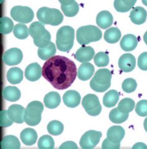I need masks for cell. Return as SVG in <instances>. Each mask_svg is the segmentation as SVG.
<instances>
[{"mask_svg":"<svg viewBox=\"0 0 147 149\" xmlns=\"http://www.w3.org/2000/svg\"><path fill=\"white\" fill-rule=\"evenodd\" d=\"M75 63L63 56H54L44 63L42 76L58 90H65L71 86L77 76Z\"/></svg>","mask_w":147,"mask_h":149,"instance_id":"6da1fadb","label":"cell"},{"mask_svg":"<svg viewBox=\"0 0 147 149\" xmlns=\"http://www.w3.org/2000/svg\"><path fill=\"white\" fill-rule=\"evenodd\" d=\"M29 33L34 39L35 45L38 48L46 47L50 43L51 35L41 22H34L29 27Z\"/></svg>","mask_w":147,"mask_h":149,"instance_id":"7a4b0ae2","label":"cell"},{"mask_svg":"<svg viewBox=\"0 0 147 149\" xmlns=\"http://www.w3.org/2000/svg\"><path fill=\"white\" fill-rule=\"evenodd\" d=\"M75 39V30L70 26H63L57 33L56 44L58 50L69 52L73 48Z\"/></svg>","mask_w":147,"mask_h":149,"instance_id":"3957f363","label":"cell"},{"mask_svg":"<svg viewBox=\"0 0 147 149\" xmlns=\"http://www.w3.org/2000/svg\"><path fill=\"white\" fill-rule=\"evenodd\" d=\"M102 38L101 30L94 26H85L80 27L76 32L77 41L82 45L99 41Z\"/></svg>","mask_w":147,"mask_h":149,"instance_id":"277c9868","label":"cell"},{"mask_svg":"<svg viewBox=\"0 0 147 149\" xmlns=\"http://www.w3.org/2000/svg\"><path fill=\"white\" fill-rule=\"evenodd\" d=\"M112 74L107 69H100L96 72L90 81V87L97 92H104L111 84Z\"/></svg>","mask_w":147,"mask_h":149,"instance_id":"5b68a950","label":"cell"},{"mask_svg":"<svg viewBox=\"0 0 147 149\" xmlns=\"http://www.w3.org/2000/svg\"><path fill=\"white\" fill-rule=\"evenodd\" d=\"M37 17L43 24L57 26L60 25L63 20V16L59 10L55 8L42 7L38 10Z\"/></svg>","mask_w":147,"mask_h":149,"instance_id":"8992f818","label":"cell"},{"mask_svg":"<svg viewBox=\"0 0 147 149\" xmlns=\"http://www.w3.org/2000/svg\"><path fill=\"white\" fill-rule=\"evenodd\" d=\"M43 110V105L41 102L33 101L29 103L24 113V120L27 125L34 126L39 124L41 121Z\"/></svg>","mask_w":147,"mask_h":149,"instance_id":"52a82bcc","label":"cell"},{"mask_svg":"<svg viewBox=\"0 0 147 149\" xmlns=\"http://www.w3.org/2000/svg\"><path fill=\"white\" fill-rule=\"evenodd\" d=\"M10 14L14 21L22 24L31 22L34 17L32 9L27 6H14L11 9Z\"/></svg>","mask_w":147,"mask_h":149,"instance_id":"ba28073f","label":"cell"},{"mask_svg":"<svg viewBox=\"0 0 147 149\" xmlns=\"http://www.w3.org/2000/svg\"><path fill=\"white\" fill-rule=\"evenodd\" d=\"M82 105L88 115L92 116L99 115L102 107L99 98L94 94H88L83 98Z\"/></svg>","mask_w":147,"mask_h":149,"instance_id":"9c48e42d","label":"cell"},{"mask_svg":"<svg viewBox=\"0 0 147 149\" xmlns=\"http://www.w3.org/2000/svg\"><path fill=\"white\" fill-rule=\"evenodd\" d=\"M102 133L99 131L90 130L85 132L81 137L80 144L83 149H90L95 147L99 142Z\"/></svg>","mask_w":147,"mask_h":149,"instance_id":"30bf717a","label":"cell"},{"mask_svg":"<svg viewBox=\"0 0 147 149\" xmlns=\"http://www.w3.org/2000/svg\"><path fill=\"white\" fill-rule=\"evenodd\" d=\"M23 58V54L20 49L13 48L8 49L3 55V61L8 66L18 65Z\"/></svg>","mask_w":147,"mask_h":149,"instance_id":"8fae6325","label":"cell"},{"mask_svg":"<svg viewBox=\"0 0 147 149\" xmlns=\"http://www.w3.org/2000/svg\"><path fill=\"white\" fill-rule=\"evenodd\" d=\"M135 65L136 59L132 54H124L119 59V67L123 72H129L132 71L135 68Z\"/></svg>","mask_w":147,"mask_h":149,"instance_id":"7c38bea8","label":"cell"},{"mask_svg":"<svg viewBox=\"0 0 147 149\" xmlns=\"http://www.w3.org/2000/svg\"><path fill=\"white\" fill-rule=\"evenodd\" d=\"M24 108L19 105H12L9 107L8 113V116L11 120L18 124H22L24 120V113H25Z\"/></svg>","mask_w":147,"mask_h":149,"instance_id":"4fadbf2b","label":"cell"},{"mask_svg":"<svg viewBox=\"0 0 147 149\" xmlns=\"http://www.w3.org/2000/svg\"><path fill=\"white\" fill-rule=\"evenodd\" d=\"M42 75V69L37 63H34L28 65L25 70L26 78L29 81H36Z\"/></svg>","mask_w":147,"mask_h":149,"instance_id":"5bb4252c","label":"cell"},{"mask_svg":"<svg viewBox=\"0 0 147 149\" xmlns=\"http://www.w3.org/2000/svg\"><path fill=\"white\" fill-rule=\"evenodd\" d=\"M125 136L124 128L120 126L111 127L107 132V138L114 143H119L123 139Z\"/></svg>","mask_w":147,"mask_h":149,"instance_id":"9a60e30c","label":"cell"},{"mask_svg":"<svg viewBox=\"0 0 147 149\" xmlns=\"http://www.w3.org/2000/svg\"><path fill=\"white\" fill-rule=\"evenodd\" d=\"M94 54V49L91 47H82L75 53V58L79 62L86 63L91 61Z\"/></svg>","mask_w":147,"mask_h":149,"instance_id":"2e32d148","label":"cell"},{"mask_svg":"<svg viewBox=\"0 0 147 149\" xmlns=\"http://www.w3.org/2000/svg\"><path fill=\"white\" fill-rule=\"evenodd\" d=\"M63 100L66 107L75 108L80 105L81 96L76 91H68L63 95Z\"/></svg>","mask_w":147,"mask_h":149,"instance_id":"e0dca14e","label":"cell"},{"mask_svg":"<svg viewBox=\"0 0 147 149\" xmlns=\"http://www.w3.org/2000/svg\"><path fill=\"white\" fill-rule=\"evenodd\" d=\"M147 17V12L142 7L136 6L134 8L130 14V18L132 22L136 25H141L145 22Z\"/></svg>","mask_w":147,"mask_h":149,"instance_id":"ac0fdd59","label":"cell"},{"mask_svg":"<svg viewBox=\"0 0 147 149\" xmlns=\"http://www.w3.org/2000/svg\"><path fill=\"white\" fill-rule=\"evenodd\" d=\"M94 70V67L92 64L88 62L83 63L78 68V77L81 81H88L92 76Z\"/></svg>","mask_w":147,"mask_h":149,"instance_id":"d6986e66","label":"cell"},{"mask_svg":"<svg viewBox=\"0 0 147 149\" xmlns=\"http://www.w3.org/2000/svg\"><path fill=\"white\" fill-rule=\"evenodd\" d=\"M113 23V16L107 11H101L96 17V24L102 29H106Z\"/></svg>","mask_w":147,"mask_h":149,"instance_id":"ffe728a7","label":"cell"},{"mask_svg":"<svg viewBox=\"0 0 147 149\" xmlns=\"http://www.w3.org/2000/svg\"><path fill=\"white\" fill-rule=\"evenodd\" d=\"M138 45V39L132 34L125 35L122 38L120 45L121 48L125 52L134 50Z\"/></svg>","mask_w":147,"mask_h":149,"instance_id":"44dd1931","label":"cell"},{"mask_svg":"<svg viewBox=\"0 0 147 149\" xmlns=\"http://www.w3.org/2000/svg\"><path fill=\"white\" fill-rule=\"evenodd\" d=\"M37 132L32 128H26L24 130L20 135L21 139L26 146H32L37 139Z\"/></svg>","mask_w":147,"mask_h":149,"instance_id":"7402d4cb","label":"cell"},{"mask_svg":"<svg viewBox=\"0 0 147 149\" xmlns=\"http://www.w3.org/2000/svg\"><path fill=\"white\" fill-rule=\"evenodd\" d=\"M45 106L50 109L56 108L60 105L61 98L59 93L56 92H50L46 94L43 98Z\"/></svg>","mask_w":147,"mask_h":149,"instance_id":"603a6c76","label":"cell"},{"mask_svg":"<svg viewBox=\"0 0 147 149\" xmlns=\"http://www.w3.org/2000/svg\"><path fill=\"white\" fill-rule=\"evenodd\" d=\"M3 97L8 101L16 102L21 98V92L16 87L8 86L4 88Z\"/></svg>","mask_w":147,"mask_h":149,"instance_id":"cb8c5ba5","label":"cell"},{"mask_svg":"<svg viewBox=\"0 0 147 149\" xmlns=\"http://www.w3.org/2000/svg\"><path fill=\"white\" fill-rule=\"evenodd\" d=\"M1 147L2 149H19L21 143L16 136L8 135L3 137L1 142Z\"/></svg>","mask_w":147,"mask_h":149,"instance_id":"d4e9b609","label":"cell"},{"mask_svg":"<svg viewBox=\"0 0 147 149\" xmlns=\"http://www.w3.org/2000/svg\"><path fill=\"white\" fill-rule=\"evenodd\" d=\"M55 53L56 47L52 42H50L46 47L39 48L37 51L38 57L42 60H48L54 56Z\"/></svg>","mask_w":147,"mask_h":149,"instance_id":"484cf974","label":"cell"},{"mask_svg":"<svg viewBox=\"0 0 147 149\" xmlns=\"http://www.w3.org/2000/svg\"><path fill=\"white\" fill-rule=\"evenodd\" d=\"M7 79L12 84H19L23 80V71L19 68H12L7 72Z\"/></svg>","mask_w":147,"mask_h":149,"instance_id":"4316f807","label":"cell"},{"mask_svg":"<svg viewBox=\"0 0 147 149\" xmlns=\"http://www.w3.org/2000/svg\"><path fill=\"white\" fill-rule=\"evenodd\" d=\"M119 100V93L116 90L107 92L103 97V104L107 108L114 107Z\"/></svg>","mask_w":147,"mask_h":149,"instance_id":"83f0119b","label":"cell"},{"mask_svg":"<svg viewBox=\"0 0 147 149\" xmlns=\"http://www.w3.org/2000/svg\"><path fill=\"white\" fill-rule=\"evenodd\" d=\"M136 1L137 0H115L114 6L117 11L126 13L134 6Z\"/></svg>","mask_w":147,"mask_h":149,"instance_id":"f1b7e54d","label":"cell"},{"mask_svg":"<svg viewBox=\"0 0 147 149\" xmlns=\"http://www.w3.org/2000/svg\"><path fill=\"white\" fill-rule=\"evenodd\" d=\"M104 38L107 43H116L120 40L121 32L118 28L111 27L105 32Z\"/></svg>","mask_w":147,"mask_h":149,"instance_id":"f546056e","label":"cell"},{"mask_svg":"<svg viewBox=\"0 0 147 149\" xmlns=\"http://www.w3.org/2000/svg\"><path fill=\"white\" fill-rule=\"evenodd\" d=\"M129 118V113H124L120 111L118 108L111 110L109 113L110 120L115 124H121L125 122Z\"/></svg>","mask_w":147,"mask_h":149,"instance_id":"4dcf8cb0","label":"cell"},{"mask_svg":"<svg viewBox=\"0 0 147 149\" xmlns=\"http://www.w3.org/2000/svg\"><path fill=\"white\" fill-rule=\"evenodd\" d=\"M64 130L63 124L57 120H53L48 123L47 126V131L48 133L53 136L60 135Z\"/></svg>","mask_w":147,"mask_h":149,"instance_id":"1f68e13d","label":"cell"},{"mask_svg":"<svg viewBox=\"0 0 147 149\" xmlns=\"http://www.w3.org/2000/svg\"><path fill=\"white\" fill-rule=\"evenodd\" d=\"M14 23L12 20L8 17H1L0 19V32L1 34L10 33L13 30Z\"/></svg>","mask_w":147,"mask_h":149,"instance_id":"d6a6232c","label":"cell"},{"mask_svg":"<svg viewBox=\"0 0 147 149\" xmlns=\"http://www.w3.org/2000/svg\"><path fill=\"white\" fill-rule=\"evenodd\" d=\"M13 33L18 39H26L29 36V29L23 24H18L14 27Z\"/></svg>","mask_w":147,"mask_h":149,"instance_id":"836d02e7","label":"cell"},{"mask_svg":"<svg viewBox=\"0 0 147 149\" xmlns=\"http://www.w3.org/2000/svg\"><path fill=\"white\" fill-rule=\"evenodd\" d=\"M135 102L131 98H125L122 100L118 105L119 110L124 113H129L133 111L135 107Z\"/></svg>","mask_w":147,"mask_h":149,"instance_id":"e575fe53","label":"cell"},{"mask_svg":"<svg viewBox=\"0 0 147 149\" xmlns=\"http://www.w3.org/2000/svg\"><path fill=\"white\" fill-rule=\"evenodd\" d=\"M37 145L40 149H53L55 146V142L50 136L45 135L39 139Z\"/></svg>","mask_w":147,"mask_h":149,"instance_id":"d590c367","label":"cell"},{"mask_svg":"<svg viewBox=\"0 0 147 149\" xmlns=\"http://www.w3.org/2000/svg\"><path fill=\"white\" fill-rule=\"evenodd\" d=\"M61 9L65 16L70 17H74L79 11V5L76 1H74L70 5H61Z\"/></svg>","mask_w":147,"mask_h":149,"instance_id":"8d00e7d4","label":"cell"},{"mask_svg":"<svg viewBox=\"0 0 147 149\" xmlns=\"http://www.w3.org/2000/svg\"><path fill=\"white\" fill-rule=\"evenodd\" d=\"M94 61L97 67H104L108 65L109 58L106 52H99L94 56Z\"/></svg>","mask_w":147,"mask_h":149,"instance_id":"74e56055","label":"cell"},{"mask_svg":"<svg viewBox=\"0 0 147 149\" xmlns=\"http://www.w3.org/2000/svg\"><path fill=\"white\" fill-rule=\"evenodd\" d=\"M137 83L135 79L132 78H127L122 83V88L126 93L134 92L136 88Z\"/></svg>","mask_w":147,"mask_h":149,"instance_id":"f35d334b","label":"cell"},{"mask_svg":"<svg viewBox=\"0 0 147 149\" xmlns=\"http://www.w3.org/2000/svg\"><path fill=\"white\" fill-rule=\"evenodd\" d=\"M135 111L140 116H147V100H142L137 103Z\"/></svg>","mask_w":147,"mask_h":149,"instance_id":"ab89813d","label":"cell"},{"mask_svg":"<svg viewBox=\"0 0 147 149\" xmlns=\"http://www.w3.org/2000/svg\"><path fill=\"white\" fill-rule=\"evenodd\" d=\"M1 126L3 127H6L10 126L14 123L10 118L8 116V113L7 110L1 111Z\"/></svg>","mask_w":147,"mask_h":149,"instance_id":"60d3db41","label":"cell"},{"mask_svg":"<svg viewBox=\"0 0 147 149\" xmlns=\"http://www.w3.org/2000/svg\"><path fill=\"white\" fill-rule=\"evenodd\" d=\"M138 66L143 71H147V52L142 53L138 58Z\"/></svg>","mask_w":147,"mask_h":149,"instance_id":"b9f144b4","label":"cell"},{"mask_svg":"<svg viewBox=\"0 0 147 149\" xmlns=\"http://www.w3.org/2000/svg\"><path fill=\"white\" fill-rule=\"evenodd\" d=\"M120 147V143H114L111 142L108 139H106L102 143V148L103 149H119Z\"/></svg>","mask_w":147,"mask_h":149,"instance_id":"7bdbcfd3","label":"cell"},{"mask_svg":"<svg viewBox=\"0 0 147 149\" xmlns=\"http://www.w3.org/2000/svg\"><path fill=\"white\" fill-rule=\"evenodd\" d=\"M60 149H64V148H70V149H78V146L74 142L72 141H68L65 142L61 145L59 147Z\"/></svg>","mask_w":147,"mask_h":149,"instance_id":"ee69618b","label":"cell"},{"mask_svg":"<svg viewBox=\"0 0 147 149\" xmlns=\"http://www.w3.org/2000/svg\"><path fill=\"white\" fill-rule=\"evenodd\" d=\"M58 1L61 3V5H64V6L71 4L73 2L75 1V0H58Z\"/></svg>","mask_w":147,"mask_h":149,"instance_id":"f6af8a7d","label":"cell"},{"mask_svg":"<svg viewBox=\"0 0 147 149\" xmlns=\"http://www.w3.org/2000/svg\"><path fill=\"white\" fill-rule=\"evenodd\" d=\"M133 148H147V146L144 143H136L133 147Z\"/></svg>","mask_w":147,"mask_h":149,"instance_id":"bcb514c9","label":"cell"},{"mask_svg":"<svg viewBox=\"0 0 147 149\" xmlns=\"http://www.w3.org/2000/svg\"><path fill=\"white\" fill-rule=\"evenodd\" d=\"M144 128H145L146 132H147V118L145 119V121H144Z\"/></svg>","mask_w":147,"mask_h":149,"instance_id":"7dc6e473","label":"cell"},{"mask_svg":"<svg viewBox=\"0 0 147 149\" xmlns=\"http://www.w3.org/2000/svg\"><path fill=\"white\" fill-rule=\"evenodd\" d=\"M144 40L145 43H146V45H147V31L145 32V33L144 36Z\"/></svg>","mask_w":147,"mask_h":149,"instance_id":"c3c4849f","label":"cell"},{"mask_svg":"<svg viewBox=\"0 0 147 149\" xmlns=\"http://www.w3.org/2000/svg\"><path fill=\"white\" fill-rule=\"evenodd\" d=\"M141 1H142V3H143V4L145 5V6H147V0H141Z\"/></svg>","mask_w":147,"mask_h":149,"instance_id":"681fc988","label":"cell"}]
</instances>
